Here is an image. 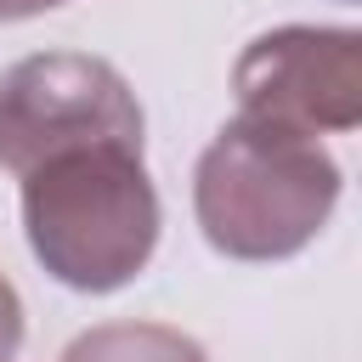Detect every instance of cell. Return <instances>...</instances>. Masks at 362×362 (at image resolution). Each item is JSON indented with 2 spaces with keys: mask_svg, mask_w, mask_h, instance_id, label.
I'll return each instance as SVG.
<instances>
[{
  "mask_svg": "<svg viewBox=\"0 0 362 362\" xmlns=\"http://www.w3.org/2000/svg\"><path fill=\"white\" fill-rule=\"evenodd\" d=\"M339 204V164L317 130L238 113L198 158L192 209L209 249L232 260L300 255Z\"/></svg>",
  "mask_w": 362,
  "mask_h": 362,
  "instance_id": "1",
  "label": "cell"
},
{
  "mask_svg": "<svg viewBox=\"0 0 362 362\" xmlns=\"http://www.w3.org/2000/svg\"><path fill=\"white\" fill-rule=\"evenodd\" d=\"M23 232L34 260L79 288H124L158 249V192L141 147L96 141L23 170Z\"/></svg>",
  "mask_w": 362,
  "mask_h": 362,
  "instance_id": "2",
  "label": "cell"
},
{
  "mask_svg": "<svg viewBox=\"0 0 362 362\" xmlns=\"http://www.w3.org/2000/svg\"><path fill=\"white\" fill-rule=\"evenodd\" d=\"M96 141L141 147V102L113 62L40 51L0 74V164L11 175Z\"/></svg>",
  "mask_w": 362,
  "mask_h": 362,
  "instance_id": "3",
  "label": "cell"
},
{
  "mask_svg": "<svg viewBox=\"0 0 362 362\" xmlns=\"http://www.w3.org/2000/svg\"><path fill=\"white\" fill-rule=\"evenodd\" d=\"M238 113L300 130H351L362 119V40L351 28H272L232 68Z\"/></svg>",
  "mask_w": 362,
  "mask_h": 362,
  "instance_id": "4",
  "label": "cell"
},
{
  "mask_svg": "<svg viewBox=\"0 0 362 362\" xmlns=\"http://www.w3.org/2000/svg\"><path fill=\"white\" fill-rule=\"evenodd\" d=\"M62 362H209L198 339H187L181 328L164 322H107L79 334Z\"/></svg>",
  "mask_w": 362,
  "mask_h": 362,
  "instance_id": "5",
  "label": "cell"
},
{
  "mask_svg": "<svg viewBox=\"0 0 362 362\" xmlns=\"http://www.w3.org/2000/svg\"><path fill=\"white\" fill-rule=\"evenodd\" d=\"M17 345H23V300H17V288L0 277V362H11Z\"/></svg>",
  "mask_w": 362,
  "mask_h": 362,
  "instance_id": "6",
  "label": "cell"
},
{
  "mask_svg": "<svg viewBox=\"0 0 362 362\" xmlns=\"http://www.w3.org/2000/svg\"><path fill=\"white\" fill-rule=\"evenodd\" d=\"M51 6H62V0H0V23H17V17H40V11H51Z\"/></svg>",
  "mask_w": 362,
  "mask_h": 362,
  "instance_id": "7",
  "label": "cell"
}]
</instances>
